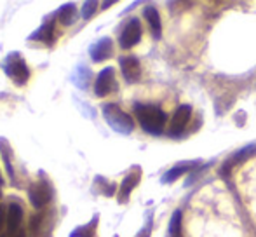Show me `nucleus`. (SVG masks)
Segmentation results:
<instances>
[{
  "label": "nucleus",
  "instance_id": "f257e3e1",
  "mask_svg": "<svg viewBox=\"0 0 256 237\" xmlns=\"http://www.w3.org/2000/svg\"><path fill=\"white\" fill-rule=\"evenodd\" d=\"M134 110L143 131H146L148 134H160L166 126V120H168L164 110L154 105H136Z\"/></svg>",
  "mask_w": 256,
  "mask_h": 237
},
{
  "label": "nucleus",
  "instance_id": "b1692460",
  "mask_svg": "<svg viewBox=\"0 0 256 237\" xmlns=\"http://www.w3.org/2000/svg\"><path fill=\"white\" fill-rule=\"evenodd\" d=\"M2 237H7V234H4V236H2Z\"/></svg>",
  "mask_w": 256,
  "mask_h": 237
},
{
  "label": "nucleus",
  "instance_id": "2eb2a0df",
  "mask_svg": "<svg viewBox=\"0 0 256 237\" xmlns=\"http://www.w3.org/2000/svg\"><path fill=\"white\" fill-rule=\"evenodd\" d=\"M96 227H98V214L89 224L75 228L70 234V237H96Z\"/></svg>",
  "mask_w": 256,
  "mask_h": 237
},
{
  "label": "nucleus",
  "instance_id": "7ed1b4c3",
  "mask_svg": "<svg viewBox=\"0 0 256 237\" xmlns=\"http://www.w3.org/2000/svg\"><path fill=\"white\" fill-rule=\"evenodd\" d=\"M103 116L115 131L124 132V134L132 131V126L134 124H132L131 117H129L126 112H122V110L118 108V105H114V103L103 105Z\"/></svg>",
  "mask_w": 256,
  "mask_h": 237
},
{
  "label": "nucleus",
  "instance_id": "dca6fc26",
  "mask_svg": "<svg viewBox=\"0 0 256 237\" xmlns=\"http://www.w3.org/2000/svg\"><path fill=\"white\" fill-rule=\"evenodd\" d=\"M9 152H10V146H9V143H7L4 138H0V154H2L4 160H6L7 173L10 174V178H14V170H12V164H10V159H9Z\"/></svg>",
  "mask_w": 256,
  "mask_h": 237
},
{
  "label": "nucleus",
  "instance_id": "4be33fe9",
  "mask_svg": "<svg viewBox=\"0 0 256 237\" xmlns=\"http://www.w3.org/2000/svg\"><path fill=\"white\" fill-rule=\"evenodd\" d=\"M14 237H26V236H24V232H18V234L14 236Z\"/></svg>",
  "mask_w": 256,
  "mask_h": 237
},
{
  "label": "nucleus",
  "instance_id": "9b49d317",
  "mask_svg": "<svg viewBox=\"0 0 256 237\" xmlns=\"http://www.w3.org/2000/svg\"><path fill=\"white\" fill-rule=\"evenodd\" d=\"M112 51H114V44H112L110 38L104 37L91 48V58H92V61L100 63V61H104V60L110 58V56L114 54Z\"/></svg>",
  "mask_w": 256,
  "mask_h": 237
},
{
  "label": "nucleus",
  "instance_id": "aec40b11",
  "mask_svg": "<svg viewBox=\"0 0 256 237\" xmlns=\"http://www.w3.org/2000/svg\"><path fill=\"white\" fill-rule=\"evenodd\" d=\"M96 7H98V2H84L80 9L82 18H84V20H91L92 14L96 12Z\"/></svg>",
  "mask_w": 256,
  "mask_h": 237
},
{
  "label": "nucleus",
  "instance_id": "0eeeda50",
  "mask_svg": "<svg viewBox=\"0 0 256 237\" xmlns=\"http://www.w3.org/2000/svg\"><path fill=\"white\" fill-rule=\"evenodd\" d=\"M190 116H192V108L188 105H182L178 110L174 112V116L171 118V124H169V134L171 136H178L185 131L186 124L190 120Z\"/></svg>",
  "mask_w": 256,
  "mask_h": 237
},
{
  "label": "nucleus",
  "instance_id": "6ab92c4d",
  "mask_svg": "<svg viewBox=\"0 0 256 237\" xmlns=\"http://www.w3.org/2000/svg\"><path fill=\"white\" fill-rule=\"evenodd\" d=\"M44 214H35V216H32V222H30V232L34 237L38 236V232H40L42 225H44Z\"/></svg>",
  "mask_w": 256,
  "mask_h": 237
},
{
  "label": "nucleus",
  "instance_id": "a211bd4d",
  "mask_svg": "<svg viewBox=\"0 0 256 237\" xmlns=\"http://www.w3.org/2000/svg\"><path fill=\"white\" fill-rule=\"evenodd\" d=\"M190 168H192V166H176V168H172L171 171H168V173H166L164 183H171V182H174V180H178L182 174H185Z\"/></svg>",
  "mask_w": 256,
  "mask_h": 237
},
{
  "label": "nucleus",
  "instance_id": "6e6552de",
  "mask_svg": "<svg viewBox=\"0 0 256 237\" xmlns=\"http://www.w3.org/2000/svg\"><path fill=\"white\" fill-rule=\"evenodd\" d=\"M21 222H23V208L16 202H10L6 210V225H7V234L16 236L20 232Z\"/></svg>",
  "mask_w": 256,
  "mask_h": 237
},
{
  "label": "nucleus",
  "instance_id": "9d476101",
  "mask_svg": "<svg viewBox=\"0 0 256 237\" xmlns=\"http://www.w3.org/2000/svg\"><path fill=\"white\" fill-rule=\"evenodd\" d=\"M140 176H142V171H140V168H136L132 173H129L128 176L124 178V182H122V185H120V190H118V202H128L132 188L140 183Z\"/></svg>",
  "mask_w": 256,
  "mask_h": 237
},
{
  "label": "nucleus",
  "instance_id": "20e7f679",
  "mask_svg": "<svg viewBox=\"0 0 256 237\" xmlns=\"http://www.w3.org/2000/svg\"><path fill=\"white\" fill-rule=\"evenodd\" d=\"M117 89H118V86H117V78H115V68H112V66L103 68L98 74V77H96L94 94L98 96V98H103V96L115 92Z\"/></svg>",
  "mask_w": 256,
  "mask_h": 237
},
{
  "label": "nucleus",
  "instance_id": "ddd939ff",
  "mask_svg": "<svg viewBox=\"0 0 256 237\" xmlns=\"http://www.w3.org/2000/svg\"><path fill=\"white\" fill-rule=\"evenodd\" d=\"M56 18L60 20L61 24L70 26V24H74L75 20H77V9H75L74 4H66V6L61 7L60 12L56 14Z\"/></svg>",
  "mask_w": 256,
  "mask_h": 237
},
{
  "label": "nucleus",
  "instance_id": "1a4fd4ad",
  "mask_svg": "<svg viewBox=\"0 0 256 237\" xmlns=\"http://www.w3.org/2000/svg\"><path fill=\"white\" fill-rule=\"evenodd\" d=\"M118 63H120L122 75L128 82H136L142 77V64H140V60L136 56H124Z\"/></svg>",
  "mask_w": 256,
  "mask_h": 237
},
{
  "label": "nucleus",
  "instance_id": "f8f14e48",
  "mask_svg": "<svg viewBox=\"0 0 256 237\" xmlns=\"http://www.w3.org/2000/svg\"><path fill=\"white\" fill-rule=\"evenodd\" d=\"M30 40H40L46 46H52L54 44V18L51 21H46L37 32L30 35Z\"/></svg>",
  "mask_w": 256,
  "mask_h": 237
},
{
  "label": "nucleus",
  "instance_id": "f03ea898",
  "mask_svg": "<svg viewBox=\"0 0 256 237\" xmlns=\"http://www.w3.org/2000/svg\"><path fill=\"white\" fill-rule=\"evenodd\" d=\"M4 70H6L7 77L12 78V82L18 88H23L30 78V70L26 66V61L21 58L20 52H10L4 61Z\"/></svg>",
  "mask_w": 256,
  "mask_h": 237
},
{
  "label": "nucleus",
  "instance_id": "5701e85b",
  "mask_svg": "<svg viewBox=\"0 0 256 237\" xmlns=\"http://www.w3.org/2000/svg\"><path fill=\"white\" fill-rule=\"evenodd\" d=\"M4 183V178H2V174H0V185H2Z\"/></svg>",
  "mask_w": 256,
  "mask_h": 237
},
{
  "label": "nucleus",
  "instance_id": "4468645a",
  "mask_svg": "<svg viewBox=\"0 0 256 237\" xmlns=\"http://www.w3.org/2000/svg\"><path fill=\"white\" fill-rule=\"evenodd\" d=\"M143 14H145V20L148 21V24H150V28H152L155 37H160L162 24H160V16H158L157 9H155V7H146Z\"/></svg>",
  "mask_w": 256,
  "mask_h": 237
},
{
  "label": "nucleus",
  "instance_id": "393cba45",
  "mask_svg": "<svg viewBox=\"0 0 256 237\" xmlns=\"http://www.w3.org/2000/svg\"><path fill=\"white\" fill-rule=\"evenodd\" d=\"M0 197H2V192H0Z\"/></svg>",
  "mask_w": 256,
  "mask_h": 237
},
{
  "label": "nucleus",
  "instance_id": "39448f33",
  "mask_svg": "<svg viewBox=\"0 0 256 237\" xmlns=\"http://www.w3.org/2000/svg\"><path fill=\"white\" fill-rule=\"evenodd\" d=\"M51 197H52L51 185H49L46 180L35 182L34 185H30V188H28V199H30L32 206L37 208V210H42L46 204H49Z\"/></svg>",
  "mask_w": 256,
  "mask_h": 237
},
{
  "label": "nucleus",
  "instance_id": "423d86ee",
  "mask_svg": "<svg viewBox=\"0 0 256 237\" xmlns=\"http://www.w3.org/2000/svg\"><path fill=\"white\" fill-rule=\"evenodd\" d=\"M142 40V23L138 20H129L128 24L124 26V30L120 32V37H118V44L122 49H131L134 48L138 42Z\"/></svg>",
  "mask_w": 256,
  "mask_h": 237
},
{
  "label": "nucleus",
  "instance_id": "412c9836",
  "mask_svg": "<svg viewBox=\"0 0 256 237\" xmlns=\"http://www.w3.org/2000/svg\"><path fill=\"white\" fill-rule=\"evenodd\" d=\"M4 224H6V211L4 208H0V237H2V228H4Z\"/></svg>",
  "mask_w": 256,
  "mask_h": 237
},
{
  "label": "nucleus",
  "instance_id": "f3484780",
  "mask_svg": "<svg viewBox=\"0 0 256 237\" xmlns=\"http://www.w3.org/2000/svg\"><path fill=\"white\" fill-rule=\"evenodd\" d=\"M169 232H171V237H183L182 236V211H176V213L172 214Z\"/></svg>",
  "mask_w": 256,
  "mask_h": 237
}]
</instances>
